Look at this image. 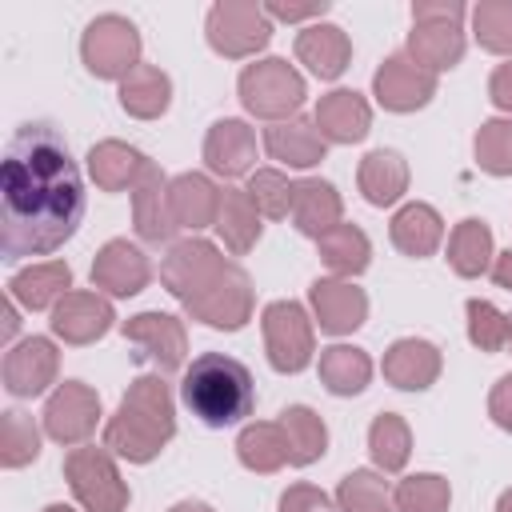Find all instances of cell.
<instances>
[{
    "instance_id": "obj_45",
    "label": "cell",
    "mask_w": 512,
    "mask_h": 512,
    "mask_svg": "<svg viewBox=\"0 0 512 512\" xmlns=\"http://www.w3.org/2000/svg\"><path fill=\"white\" fill-rule=\"evenodd\" d=\"M280 512H336V508H332V496L320 492L316 484H292L280 496Z\"/></svg>"
},
{
    "instance_id": "obj_8",
    "label": "cell",
    "mask_w": 512,
    "mask_h": 512,
    "mask_svg": "<svg viewBox=\"0 0 512 512\" xmlns=\"http://www.w3.org/2000/svg\"><path fill=\"white\" fill-rule=\"evenodd\" d=\"M204 36H208L212 52H220L228 60H244V56H256L272 40V20H268L264 4H256V0H220L208 12Z\"/></svg>"
},
{
    "instance_id": "obj_19",
    "label": "cell",
    "mask_w": 512,
    "mask_h": 512,
    "mask_svg": "<svg viewBox=\"0 0 512 512\" xmlns=\"http://www.w3.org/2000/svg\"><path fill=\"white\" fill-rule=\"evenodd\" d=\"M312 120H316V128H320V136H324L328 144H356V140H364L368 128H372V108H368V100H364L360 92L336 88V92L320 96Z\"/></svg>"
},
{
    "instance_id": "obj_55",
    "label": "cell",
    "mask_w": 512,
    "mask_h": 512,
    "mask_svg": "<svg viewBox=\"0 0 512 512\" xmlns=\"http://www.w3.org/2000/svg\"><path fill=\"white\" fill-rule=\"evenodd\" d=\"M508 348H512V316H508Z\"/></svg>"
},
{
    "instance_id": "obj_1",
    "label": "cell",
    "mask_w": 512,
    "mask_h": 512,
    "mask_svg": "<svg viewBox=\"0 0 512 512\" xmlns=\"http://www.w3.org/2000/svg\"><path fill=\"white\" fill-rule=\"evenodd\" d=\"M84 220V176L64 136L28 120L12 132L0 164V248L8 260L48 256Z\"/></svg>"
},
{
    "instance_id": "obj_17",
    "label": "cell",
    "mask_w": 512,
    "mask_h": 512,
    "mask_svg": "<svg viewBox=\"0 0 512 512\" xmlns=\"http://www.w3.org/2000/svg\"><path fill=\"white\" fill-rule=\"evenodd\" d=\"M112 304L100 292H68L56 308H52V332L64 344H96L108 328H112Z\"/></svg>"
},
{
    "instance_id": "obj_2",
    "label": "cell",
    "mask_w": 512,
    "mask_h": 512,
    "mask_svg": "<svg viewBox=\"0 0 512 512\" xmlns=\"http://www.w3.org/2000/svg\"><path fill=\"white\" fill-rule=\"evenodd\" d=\"M160 284L184 304V312L208 328L236 332L252 316V280L240 264L224 260L208 240H180L160 264Z\"/></svg>"
},
{
    "instance_id": "obj_9",
    "label": "cell",
    "mask_w": 512,
    "mask_h": 512,
    "mask_svg": "<svg viewBox=\"0 0 512 512\" xmlns=\"http://www.w3.org/2000/svg\"><path fill=\"white\" fill-rule=\"evenodd\" d=\"M264 328V352L268 364L276 372H300L312 364L316 352V336H312V320L296 300H272L260 316Z\"/></svg>"
},
{
    "instance_id": "obj_50",
    "label": "cell",
    "mask_w": 512,
    "mask_h": 512,
    "mask_svg": "<svg viewBox=\"0 0 512 512\" xmlns=\"http://www.w3.org/2000/svg\"><path fill=\"white\" fill-rule=\"evenodd\" d=\"M492 280H496L500 288H508V292H512V248H508V252H500V256L492 260Z\"/></svg>"
},
{
    "instance_id": "obj_15",
    "label": "cell",
    "mask_w": 512,
    "mask_h": 512,
    "mask_svg": "<svg viewBox=\"0 0 512 512\" xmlns=\"http://www.w3.org/2000/svg\"><path fill=\"white\" fill-rule=\"evenodd\" d=\"M148 280H152V264L128 240H108L92 260V284L104 288L108 296H136L148 288Z\"/></svg>"
},
{
    "instance_id": "obj_51",
    "label": "cell",
    "mask_w": 512,
    "mask_h": 512,
    "mask_svg": "<svg viewBox=\"0 0 512 512\" xmlns=\"http://www.w3.org/2000/svg\"><path fill=\"white\" fill-rule=\"evenodd\" d=\"M16 324H20V320H16V300H8V304H4V340H12Z\"/></svg>"
},
{
    "instance_id": "obj_37",
    "label": "cell",
    "mask_w": 512,
    "mask_h": 512,
    "mask_svg": "<svg viewBox=\"0 0 512 512\" xmlns=\"http://www.w3.org/2000/svg\"><path fill=\"white\" fill-rule=\"evenodd\" d=\"M368 452H372L376 468L400 472V468L408 464V456H412V432H408L404 416L380 412V416L372 420V428H368Z\"/></svg>"
},
{
    "instance_id": "obj_26",
    "label": "cell",
    "mask_w": 512,
    "mask_h": 512,
    "mask_svg": "<svg viewBox=\"0 0 512 512\" xmlns=\"http://www.w3.org/2000/svg\"><path fill=\"white\" fill-rule=\"evenodd\" d=\"M72 288V268L64 260H44V264H32V268H20L12 280H8V296L32 312L40 308H56Z\"/></svg>"
},
{
    "instance_id": "obj_6",
    "label": "cell",
    "mask_w": 512,
    "mask_h": 512,
    "mask_svg": "<svg viewBox=\"0 0 512 512\" xmlns=\"http://www.w3.org/2000/svg\"><path fill=\"white\" fill-rule=\"evenodd\" d=\"M64 480H68L72 496L84 504V512H124L128 508V484L120 480V468L104 444L72 448L64 456Z\"/></svg>"
},
{
    "instance_id": "obj_21",
    "label": "cell",
    "mask_w": 512,
    "mask_h": 512,
    "mask_svg": "<svg viewBox=\"0 0 512 512\" xmlns=\"http://www.w3.org/2000/svg\"><path fill=\"white\" fill-rule=\"evenodd\" d=\"M408 56L432 76L456 68L464 56V32L456 20H416L408 32Z\"/></svg>"
},
{
    "instance_id": "obj_38",
    "label": "cell",
    "mask_w": 512,
    "mask_h": 512,
    "mask_svg": "<svg viewBox=\"0 0 512 512\" xmlns=\"http://www.w3.org/2000/svg\"><path fill=\"white\" fill-rule=\"evenodd\" d=\"M392 496L388 484L372 472V468H352L340 484H336V512H392Z\"/></svg>"
},
{
    "instance_id": "obj_47",
    "label": "cell",
    "mask_w": 512,
    "mask_h": 512,
    "mask_svg": "<svg viewBox=\"0 0 512 512\" xmlns=\"http://www.w3.org/2000/svg\"><path fill=\"white\" fill-rule=\"evenodd\" d=\"M488 416L504 428V432H512V372L508 376H500L496 384H492V396H488Z\"/></svg>"
},
{
    "instance_id": "obj_20",
    "label": "cell",
    "mask_w": 512,
    "mask_h": 512,
    "mask_svg": "<svg viewBox=\"0 0 512 512\" xmlns=\"http://www.w3.org/2000/svg\"><path fill=\"white\" fill-rule=\"evenodd\" d=\"M384 380L404 388V392H424L436 384L440 376V348L428 344V340H416V336H404L396 340L388 352H384Z\"/></svg>"
},
{
    "instance_id": "obj_10",
    "label": "cell",
    "mask_w": 512,
    "mask_h": 512,
    "mask_svg": "<svg viewBox=\"0 0 512 512\" xmlns=\"http://www.w3.org/2000/svg\"><path fill=\"white\" fill-rule=\"evenodd\" d=\"M124 340L136 348V360L156 364V376H168L184 368L188 356V332L168 312H140L124 320Z\"/></svg>"
},
{
    "instance_id": "obj_23",
    "label": "cell",
    "mask_w": 512,
    "mask_h": 512,
    "mask_svg": "<svg viewBox=\"0 0 512 512\" xmlns=\"http://www.w3.org/2000/svg\"><path fill=\"white\" fill-rule=\"evenodd\" d=\"M168 204H172V220L176 228H212L216 212H220V188L204 176V172H184L176 180H168Z\"/></svg>"
},
{
    "instance_id": "obj_13",
    "label": "cell",
    "mask_w": 512,
    "mask_h": 512,
    "mask_svg": "<svg viewBox=\"0 0 512 512\" xmlns=\"http://www.w3.org/2000/svg\"><path fill=\"white\" fill-rule=\"evenodd\" d=\"M308 300H312V312H316L320 332H328V336L356 332L368 320V296L352 280H340V276L316 280L308 288Z\"/></svg>"
},
{
    "instance_id": "obj_27",
    "label": "cell",
    "mask_w": 512,
    "mask_h": 512,
    "mask_svg": "<svg viewBox=\"0 0 512 512\" xmlns=\"http://www.w3.org/2000/svg\"><path fill=\"white\" fill-rule=\"evenodd\" d=\"M356 184H360V192H364L368 204L388 208V204H396V200L408 192V164H404L400 152L376 148V152H368V156L360 160Z\"/></svg>"
},
{
    "instance_id": "obj_34",
    "label": "cell",
    "mask_w": 512,
    "mask_h": 512,
    "mask_svg": "<svg viewBox=\"0 0 512 512\" xmlns=\"http://www.w3.org/2000/svg\"><path fill=\"white\" fill-rule=\"evenodd\" d=\"M448 264L456 276L472 280V276H484L492 268V228L476 216L460 220L448 236Z\"/></svg>"
},
{
    "instance_id": "obj_40",
    "label": "cell",
    "mask_w": 512,
    "mask_h": 512,
    "mask_svg": "<svg viewBox=\"0 0 512 512\" xmlns=\"http://www.w3.org/2000/svg\"><path fill=\"white\" fill-rule=\"evenodd\" d=\"M248 200L256 204V212L260 216H268V220H284V216H292V196H296V184L284 176V172H276V168H256L252 176H248Z\"/></svg>"
},
{
    "instance_id": "obj_48",
    "label": "cell",
    "mask_w": 512,
    "mask_h": 512,
    "mask_svg": "<svg viewBox=\"0 0 512 512\" xmlns=\"http://www.w3.org/2000/svg\"><path fill=\"white\" fill-rule=\"evenodd\" d=\"M464 4L460 0H416L412 4V24L416 20H456L460 24Z\"/></svg>"
},
{
    "instance_id": "obj_36",
    "label": "cell",
    "mask_w": 512,
    "mask_h": 512,
    "mask_svg": "<svg viewBox=\"0 0 512 512\" xmlns=\"http://www.w3.org/2000/svg\"><path fill=\"white\" fill-rule=\"evenodd\" d=\"M316 248H320V260L344 280V276H360L364 268H368V260H372V244H368V236L356 228V224H336L332 232H324L320 240H316Z\"/></svg>"
},
{
    "instance_id": "obj_7",
    "label": "cell",
    "mask_w": 512,
    "mask_h": 512,
    "mask_svg": "<svg viewBox=\"0 0 512 512\" xmlns=\"http://www.w3.org/2000/svg\"><path fill=\"white\" fill-rule=\"evenodd\" d=\"M80 60L96 80H124L140 68V32L132 20L104 12L80 36Z\"/></svg>"
},
{
    "instance_id": "obj_42",
    "label": "cell",
    "mask_w": 512,
    "mask_h": 512,
    "mask_svg": "<svg viewBox=\"0 0 512 512\" xmlns=\"http://www.w3.org/2000/svg\"><path fill=\"white\" fill-rule=\"evenodd\" d=\"M36 456H40V432H36L32 416L4 412V424H0V464L4 468H24Z\"/></svg>"
},
{
    "instance_id": "obj_53",
    "label": "cell",
    "mask_w": 512,
    "mask_h": 512,
    "mask_svg": "<svg viewBox=\"0 0 512 512\" xmlns=\"http://www.w3.org/2000/svg\"><path fill=\"white\" fill-rule=\"evenodd\" d=\"M496 512H512V488H504V492H500V500H496Z\"/></svg>"
},
{
    "instance_id": "obj_39",
    "label": "cell",
    "mask_w": 512,
    "mask_h": 512,
    "mask_svg": "<svg viewBox=\"0 0 512 512\" xmlns=\"http://www.w3.org/2000/svg\"><path fill=\"white\" fill-rule=\"evenodd\" d=\"M448 500H452V488L436 472H416V476L400 480L392 492L396 512H448Z\"/></svg>"
},
{
    "instance_id": "obj_44",
    "label": "cell",
    "mask_w": 512,
    "mask_h": 512,
    "mask_svg": "<svg viewBox=\"0 0 512 512\" xmlns=\"http://www.w3.org/2000/svg\"><path fill=\"white\" fill-rule=\"evenodd\" d=\"M468 340L480 352H500L508 344V316L492 300H468Z\"/></svg>"
},
{
    "instance_id": "obj_16",
    "label": "cell",
    "mask_w": 512,
    "mask_h": 512,
    "mask_svg": "<svg viewBox=\"0 0 512 512\" xmlns=\"http://www.w3.org/2000/svg\"><path fill=\"white\" fill-rule=\"evenodd\" d=\"M132 224H136L140 240H148V244H168L176 232L172 204H168V180L152 160L144 164L140 180L132 184Z\"/></svg>"
},
{
    "instance_id": "obj_25",
    "label": "cell",
    "mask_w": 512,
    "mask_h": 512,
    "mask_svg": "<svg viewBox=\"0 0 512 512\" xmlns=\"http://www.w3.org/2000/svg\"><path fill=\"white\" fill-rule=\"evenodd\" d=\"M340 216H344V200H340V192L328 180H296V196H292V224H296V232L320 240L324 232L344 224Z\"/></svg>"
},
{
    "instance_id": "obj_5",
    "label": "cell",
    "mask_w": 512,
    "mask_h": 512,
    "mask_svg": "<svg viewBox=\"0 0 512 512\" xmlns=\"http://www.w3.org/2000/svg\"><path fill=\"white\" fill-rule=\"evenodd\" d=\"M240 100L252 116L260 120H292L296 108L304 104V76L280 60V56H268V60H256L240 72Z\"/></svg>"
},
{
    "instance_id": "obj_24",
    "label": "cell",
    "mask_w": 512,
    "mask_h": 512,
    "mask_svg": "<svg viewBox=\"0 0 512 512\" xmlns=\"http://www.w3.org/2000/svg\"><path fill=\"white\" fill-rule=\"evenodd\" d=\"M296 60L320 76V80H336L348 60H352V44L344 36V28L336 24H308L300 36H296Z\"/></svg>"
},
{
    "instance_id": "obj_14",
    "label": "cell",
    "mask_w": 512,
    "mask_h": 512,
    "mask_svg": "<svg viewBox=\"0 0 512 512\" xmlns=\"http://www.w3.org/2000/svg\"><path fill=\"white\" fill-rule=\"evenodd\" d=\"M60 368V352L48 336H28L4 356V388L12 396H40Z\"/></svg>"
},
{
    "instance_id": "obj_30",
    "label": "cell",
    "mask_w": 512,
    "mask_h": 512,
    "mask_svg": "<svg viewBox=\"0 0 512 512\" xmlns=\"http://www.w3.org/2000/svg\"><path fill=\"white\" fill-rule=\"evenodd\" d=\"M440 240H444V220H440V212H436L432 204L412 200V204H404V208L392 216V244H396L404 256L424 260V256H432V252L440 248Z\"/></svg>"
},
{
    "instance_id": "obj_12",
    "label": "cell",
    "mask_w": 512,
    "mask_h": 512,
    "mask_svg": "<svg viewBox=\"0 0 512 512\" xmlns=\"http://www.w3.org/2000/svg\"><path fill=\"white\" fill-rule=\"evenodd\" d=\"M372 92L388 112H416L436 96V76L420 68L408 52H396L376 68Z\"/></svg>"
},
{
    "instance_id": "obj_28",
    "label": "cell",
    "mask_w": 512,
    "mask_h": 512,
    "mask_svg": "<svg viewBox=\"0 0 512 512\" xmlns=\"http://www.w3.org/2000/svg\"><path fill=\"white\" fill-rule=\"evenodd\" d=\"M144 164L148 160L132 144H124V140H100L88 152V176L96 180L100 192H124V188H132L140 180Z\"/></svg>"
},
{
    "instance_id": "obj_22",
    "label": "cell",
    "mask_w": 512,
    "mask_h": 512,
    "mask_svg": "<svg viewBox=\"0 0 512 512\" xmlns=\"http://www.w3.org/2000/svg\"><path fill=\"white\" fill-rule=\"evenodd\" d=\"M264 148L272 160L288 164V168H312L324 160L328 152V140L320 136L316 120H304V116H292V120H280L264 132Z\"/></svg>"
},
{
    "instance_id": "obj_46",
    "label": "cell",
    "mask_w": 512,
    "mask_h": 512,
    "mask_svg": "<svg viewBox=\"0 0 512 512\" xmlns=\"http://www.w3.org/2000/svg\"><path fill=\"white\" fill-rule=\"evenodd\" d=\"M264 12H268V20H288V24H296V20L324 16V12H328V0H308V4H284V0H272V4H264Z\"/></svg>"
},
{
    "instance_id": "obj_33",
    "label": "cell",
    "mask_w": 512,
    "mask_h": 512,
    "mask_svg": "<svg viewBox=\"0 0 512 512\" xmlns=\"http://www.w3.org/2000/svg\"><path fill=\"white\" fill-rule=\"evenodd\" d=\"M372 380V360L356 344H332L320 352V384L332 396H356Z\"/></svg>"
},
{
    "instance_id": "obj_29",
    "label": "cell",
    "mask_w": 512,
    "mask_h": 512,
    "mask_svg": "<svg viewBox=\"0 0 512 512\" xmlns=\"http://www.w3.org/2000/svg\"><path fill=\"white\" fill-rule=\"evenodd\" d=\"M212 228L220 232V240L232 256H244L248 248H256L264 224H260V212L244 188H220V212H216Z\"/></svg>"
},
{
    "instance_id": "obj_18",
    "label": "cell",
    "mask_w": 512,
    "mask_h": 512,
    "mask_svg": "<svg viewBox=\"0 0 512 512\" xmlns=\"http://www.w3.org/2000/svg\"><path fill=\"white\" fill-rule=\"evenodd\" d=\"M256 160V132L244 120H216L204 136V164L208 172L236 180L244 172H252Z\"/></svg>"
},
{
    "instance_id": "obj_52",
    "label": "cell",
    "mask_w": 512,
    "mask_h": 512,
    "mask_svg": "<svg viewBox=\"0 0 512 512\" xmlns=\"http://www.w3.org/2000/svg\"><path fill=\"white\" fill-rule=\"evenodd\" d=\"M168 512H212L204 500H180V504H172Z\"/></svg>"
},
{
    "instance_id": "obj_4",
    "label": "cell",
    "mask_w": 512,
    "mask_h": 512,
    "mask_svg": "<svg viewBox=\"0 0 512 512\" xmlns=\"http://www.w3.org/2000/svg\"><path fill=\"white\" fill-rule=\"evenodd\" d=\"M180 400L204 428H232L252 412L256 384L240 360H232L224 352H204L184 372Z\"/></svg>"
},
{
    "instance_id": "obj_31",
    "label": "cell",
    "mask_w": 512,
    "mask_h": 512,
    "mask_svg": "<svg viewBox=\"0 0 512 512\" xmlns=\"http://www.w3.org/2000/svg\"><path fill=\"white\" fill-rule=\"evenodd\" d=\"M172 100V80L156 64H140L120 80V108L136 120H156L168 112Z\"/></svg>"
},
{
    "instance_id": "obj_54",
    "label": "cell",
    "mask_w": 512,
    "mask_h": 512,
    "mask_svg": "<svg viewBox=\"0 0 512 512\" xmlns=\"http://www.w3.org/2000/svg\"><path fill=\"white\" fill-rule=\"evenodd\" d=\"M44 512H76V508H68V504H48Z\"/></svg>"
},
{
    "instance_id": "obj_41",
    "label": "cell",
    "mask_w": 512,
    "mask_h": 512,
    "mask_svg": "<svg viewBox=\"0 0 512 512\" xmlns=\"http://www.w3.org/2000/svg\"><path fill=\"white\" fill-rule=\"evenodd\" d=\"M472 32L480 48L496 56H512V0H480L472 8Z\"/></svg>"
},
{
    "instance_id": "obj_3",
    "label": "cell",
    "mask_w": 512,
    "mask_h": 512,
    "mask_svg": "<svg viewBox=\"0 0 512 512\" xmlns=\"http://www.w3.org/2000/svg\"><path fill=\"white\" fill-rule=\"evenodd\" d=\"M176 436V404L164 376H140L128 384L120 408L104 424V448L128 464H148Z\"/></svg>"
},
{
    "instance_id": "obj_35",
    "label": "cell",
    "mask_w": 512,
    "mask_h": 512,
    "mask_svg": "<svg viewBox=\"0 0 512 512\" xmlns=\"http://www.w3.org/2000/svg\"><path fill=\"white\" fill-rule=\"evenodd\" d=\"M280 428L288 436V452H292V464L304 468V464H316L328 448V428L324 420L308 408V404H288L280 412Z\"/></svg>"
},
{
    "instance_id": "obj_43",
    "label": "cell",
    "mask_w": 512,
    "mask_h": 512,
    "mask_svg": "<svg viewBox=\"0 0 512 512\" xmlns=\"http://www.w3.org/2000/svg\"><path fill=\"white\" fill-rule=\"evenodd\" d=\"M472 148L488 176H512V120H484Z\"/></svg>"
},
{
    "instance_id": "obj_49",
    "label": "cell",
    "mask_w": 512,
    "mask_h": 512,
    "mask_svg": "<svg viewBox=\"0 0 512 512\" xmlns=\"http://www.w3.org/2000/svg\"><path fill=\"white\" fill-rule=\"evenodd\" d=\"M488 100H492L500 112H512V60L492 72V80H488Z\"/></svg>"
},
{
    "instance_id": "obj_11",
    "label": "cell",
    "mask_w": 512,
    "mask_h": 512,
    "mask_svg": "<svg viewBox=\"0 0 512 512\" xmlns=\"http://www.w3.org/2000/svg\"><path fill=\"white\" fill-rule=\"evenodd\" d=\"M96 420H100V396L84 380H64L44 404V432L64 448H80L96 432Z\"/></svg>"
},
{
    "instance_id": "obj_32",
    "label": "cell",
    "mask_w": 512,
    "mask_h": 512,
    "mask_svg": "<svg viewBox=\"0 0 512 512\" xmlns=\"http://www.w3.org/2000/svg\"><path fill=\"white\" fill-rule=\"evenodd\" d=\"M236 456L248 472H280L284 464H292L288 452V436L280 428V420H256L236 436Z\"/></svg>"
}]
</instances>
